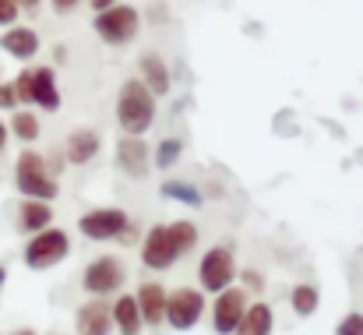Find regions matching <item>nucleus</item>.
Instances as JSON below:
<instances>
[{
    "mask_svg": "<svg viewBox=\"0 0 363 335\" xmlns=\"http://www.w3.org/2000/svg\"><path fill=\"white\" fill-rule=\"evenodd\" d=\"M117 163L134 180H141L148 173V145L141 141V134H123L121 145H117Z\"/></svg>",
    "mask_w": 363,
    "mask_h": 335,
    "instance_id": "13",
    "label": "nucleus"
},
{
    "mask_svg": "<svg viewBox=\"0 0 363 335\" xmlns=\"http://www.w3.org/2000/svg\"><path fill=\"white\" fill-rule=\"evenodd\" d=\"M0 110H18V92L11 82H0Z\"/></svg>",
    "mask_w": 363,
    "mask_h": 335,
    "instance_id": "26",
    "label": "nucleus"
},
{
    "mask_svg": "<svg viewBox=\"0 0 363 335\" xmlns=\"http://www.w3.org/2000/svg\"><path fill=\"white\" fill-rule=\"evenodd\" d=\"M180 148H184V145H180L177 138L159 141V145H155V166H159V170H169V166L180 159Z\"/></svg>",
    "mask_w": 363,
    "mask_h": 335,
    "instance_id": "24",
    "label": "nucleus"
},
{
    "mask_svg": "<svg viewBox=\"0 0 363 335\" xmlns=\"http://www.w3.org/2000/svg\"><path fill=\"white\" fill-rule=\"evenodd\" d=\"M74 325H78V335H110V329H113V314H110V307H106L103 297H92L89 304L78 307Z\"/></svg>",
    "mask_w": 363,
    "mask_h": 335,
    "instance_id": "12",
    "label": "nucleus"
},
{
    "mask_svg": "<svg viewBox=\"0 0 363 335\" xmlns=\"http://www.w3.org/2000/svg\"><path fill=\"white\" fill-rule=\"evenodd\" d=\"M198 243V226L194 223H155L145 233V243H141V261L152 268V272H166L169 265H177L180 254H187L191 247Z\"/></svg>",
    "mask_w": 363,
    "mask_h": 335,
    "instance_id": "1",
    "label": "nucleus"
},
{
    "mask_svg": "<svg viewBox=\"0 0 363 335\" xmlns=\"http://www.w3.org/2000/svg\"><path fill=\"white\" fill-rule=\"evenodd\" d=\"M28 103L46 113L60 110V89H57V75L50 67H28Z\"/></svg>",
    "mask_w": 363,
    "mask_h": 335,
    "instance_id": "11",
    "label": "nucleus"
},
{
    "mask_svg": "<svg viewBox=\"0 0 363 335\" xmlns=\"http://www.w3.org/2000/svg\"><path fill=\"white\" fill-rule=\"evenodd\" d=\"M92 4V11H103V7H110V4H117V0H89Z\"/></svg>",
    "mask_w": 363,
    "mask_h": 335,
    "instance_id": "31",
    "label": "nucleus"
},
{
    "mask_svg": "<svg viewBox=\"0 0 363 335\" xmlns=\"http://www.w3.org/2000/svg\"><path fill=\"white\" fill-rule=\"evenodd\" d=\"M289 304H293L296 318H311V314L318 311V304H321V293H318V286H307V282H300V286L293 290Z\"/></svg>",
    "mask_w": 363,
    "mask_h": 335,
    "instance_id": "21",
    "label": "nucleus"
},
{
    "mask_svg": "<svg viewBox=\"0 0 363 335\" xmlns=\"http://www.w3.org/2000/svg\"><path fill=\"white\" fill-rule=\"evenodd\" d=\"M4 148H7V123L0 120V152H4Z\"/></svg>",
    "mask_w": 363,
    "mask_h": 335,
    "instance_id": "32",
    "label": "nucleus"
},
{
    "mask_svg": "<svg viewBox=\"0 0 363 335\" xmlns=\"http://www.w3.org/2000/svg\"><path fill=\"white\" fill-rule=\"evenodd\" d=\"M138 311H141L145 325L162 329V322H166V290H162V282H145L138 290Z\"/></svg>",
    "mask_w": 363,
    "mask_h": 335,
    "instance_id": "16",
    "label": "nucleus"
},
{
    "mask_svg": "<svg viewBox=\"0 0 363 335\" xmlns=\"http://www.w3.org/2000/svg\"><path fill=\"white\" fill-rule=\"evenodd\" d=\"M96 35L103 39V43H110V46H123V43H130L134 35H138V28H141V14H138V7H127V4H110V7H103V11H96Z\"/></svg>",
    "mask_w": 363,
    "mask_h": 335,
    "instance_id": "4",
    "label": "nucleus"
},
{
    "mask_svg": "<svg viewBox=\"0 0 363 335\" xmlns=\"http://www.w3.org/2000/svg\"><path fill=\"white\" fill-rule=\"evenodd\" d=\"M117 120H121L123 134H145V131L155 123V96L145 89V82L130 78V82L121 85Z\"/></svg>",
    "mask_w": 363,
    "mask_h": 335,
    "instance_id": "2",
    "label": "nucleus"
},
{
    "mask_svg": "<svg viewBox=\"0 0 363 335\" xmlns=\"http://www.w3.org/2000/svg\"><path fill=\"white\" fill-rule=\"evenodd\" d=\"M0 50L14 60H32L39 53V32L28 25H7V32L0 35Z\"/></svg>",
    "mask_w": 363,
    "mask_h": 335,
    "instance_id": "14",
    "label": "nucleus"
},
{
    "mask_svg": "<svg viewBox=\"0 0 363 335\" xmlns=\"http://www.w3.org/2000/svg\"><path fill=\"white\" fill-rule=\"evenodd\" d=\"M198 279H201V290H208V293L226 290V286L237 279V261H233V254H230L226 247H212V251H205L201 268H198Z\"/></svg>",
    "mask_w": 363,
    "mask_h": 335,
    "instance_id": "7",
    "label": "nucleus"
},
{
    "mask_svg": "<svg viewBox=\"0 0 363 335\" xmlns=\"http://www.w3.org/2000/svg\"><path fill=\"white\" fill-rule=\"evenodd\" d=\"M123 279H127V272H123L121 258H96L89 268H85V290L92 293V297H110V293H117L123 286Z\"/></svg>",
    "mask_w": 363,
    "mask_h": 335,
    "instance_id": "8",
    "label": "nucleus"
},
{
    "mask_svg": "<svg viewBox=\"0 0 363 335\" xmlns=\"http://www.w3.org/2000/svg\"><path fill=\"white\" fill-rule=\"evenodd\" d=\"M14 335H35V332H32V329H18Z\"/></svg>",
    "mask_w": 363,
    "mask_h": 335,
    "instance_id": "34",
    "label": "nucleus"
},
{
    "mask_svg": "<svg viewBox=\"0 0 363 335\" xmlns=\"http://www.w3.org/2000/svg\"><path fill=\"white\" fill-rule=\"evenodd\" d=\"M141 82L152 96H166L169 92V67L162 64L159 53H145L141 57Z\"/></svg>",
    "mask_w": 363,
    "mask_h": 335,
    "instance_id": "18",
    "label": "nucleus"
},
{
    "mask_svg": "<svg viewBox=\"0 0 363 335\" xmlns=\"http://www.w3.org/2000/svg\"><path fill=\"white\" fill-rule=\"evenodd\" d=\"M18 4V11H35L39 7V0H14Z\"/></svg>",
    "mask_w": 363,
    "mask_h": 335,
    "instance_id": "30",
    "label": "nucleus"
},
{
    "mask_svg": "<svg viewBox=\"0 0 363 335\" xmlns=\"http://www.w3.org/2000/svg\"><path fill=\"white\" fill-rule=\"evenodd\" d=\"M127 226H130V219H127V212H121V209H96V212H85L82 216L78 229L89 240H121L123 233H127Z\"/></svg>",
    "mask_w": 363,
    "mask_h": 335,
    "instance_id": "9",
    "label": "nucleus"
},
{
    "mask_svg": "<svg viewBox=\"0 0 363 335\" xmlns=\"http://www.w3.org/2000/svg\"><path fill=\"white\" fill-rule=\"evenodd\" d=\"M50 4H53V11H57V14H71L82 0H50Z\"/></svg>",
    "mask_w": 363,
    "mask_h": 335,
    "instance_id": "28",
    "label": "nucleus"
},
{
    "mask_svg": "<svg viewBox=\"0 0 363 335\" xmlns=\"http://www.w3.org/2000/svg\"><path fill=\"white\" fill-rule=\"evenodd\" d=\"M110 314H113V325H117V332L121 335H138L141 332V325H145L134 297H121V300L110 307Z\"/></svg>",
    "mask_w": 363,
    "mask_h": 335,
    "instance_id": "20",
    "label": "nucleus"
},
{
    "mask_svg": "<svg viewBox=\"0 0 363 335\" xmlns=\"http://www.w3.org/2000/svg\"><path fill=\"white\" fill-rule=\"evenodd\" d=\"M99 148H103L99 134H96V131H89V127H78V131H71V134H67L64 159H67V163H74V166H85V163H92V159L99 155Z\"/></svg>",
    "mask_w": 363,
    "mask_h": 335,
    "instance_id": "15",
    "label": "nucleus"
},
{
    "mask_svg": "<svg viewBox=\"0 0 363 335\" xmlns=\"http://www.w3.org/2000/svg\"><path fill=\"white\" fill-rule=\"evenodd\" d=\"M53 219V205L50 202H39V198H28L21 205V216H18V229L21 233H39L43 226H50Z\"/></svg>",
    "mask_w": 363,
    "mask_h": 335,
    "instance_id": "19",
    "label": "nucleus"
},
{
    "mask_svg": "<svg viewBox=\"0 0 363 335\" xmlns=\"http://www.w3.org/2000/svg\"><path fill=\"white\" fill-rule=\"evenodd\" d=\"M201 314H205V293L201 290L184 286V290L166 293V322H169V329L191 332L201 322Z\"/></svg>",
    "mask_w": 363,
    "mask_h": 335,
    "instance_id": "6",
    "label": "nucleus"
},
{
    "mask_svg": "<svg viewBox=\"0 0 363 335\" xmlns=\"http://www.w3.org/2000/svg\"><path fill=\"white\" fill-rule=\"evenodd\" d=\"M67 251H71L67 233L57 229V226H43V229L28 240V247H25V265L35 268V272H43V268L60 265V261L67 258Z\"/></svg>",
    "mask_w": 363,
    "mask_h": 335,
    "instance_id": "5",
    "label": "nucleus"
},
{
    "mask_svg": "<svg viewBox=\"0 0 363 335\" xmlns=\"http://www.w3.org/2000/svg\"><path fill=\"white\" fill-rule=\"evenodd\" d=\"M162 194L166 198H180V202H187V205H201V191L198 187H191V184H180V180H169V184H162Z\"/></svg>",
    "mask_w": 363,
    "mask_h": 335,
    "instance_id": "23",
    "label": "nucleus"
},
{
    "mask_svg": "<svg viewBox=\"0 0 363 335\" xmlns=\"http://www.w3.org/2000/svg\"><path fill=\"white\" fill-rule=\"evenodd\" d=\"M4 282H7V268L0 265V290H4Z\"/></svg>",
    "mask_w": 363,
    "mask_h": 335,
    "instance_id": "33",
    "label": "nucleus"
},
{
    "mask_svg": "<svg viewBox=\"0 0 363 335\" xmlns=\"http://www.w3.org/2000/svg\"><path fill=\"white\" fill-rule=\"evenodd\" d=\"M7 134H14L18 141H35V138H39V120H35V113L11 110V127H7Z\"/></svg>",
    "mask_w": 363,
    "mask_h": 335,
    "instance_id": "22",
    "label": "nucleus"
},
{
    "mask_svg": "<svg viewBox=\"0 0 363 335\" xmlns=\"http://www.w3.org/2000/svg\"><path fill=\"white\" fill-rule=\"evenodd\" d=\"M14 184L25 198H39V202H53L60 194L53 173L46 170V159L39 152H21L14 163Z\"/></svg>",
    "mask_w": 363,
    "mask_h": 335,
    "instance_id": "3",
    "label": "nucleus"
},
{
    "mask_svg": "<svg viewBox=\"0 0 363 335\" xmlns=\"http://www.w3.org/2000/svg\"><path fill=\"white\" fill-rule=\"evenodd\" d=\"M14 21H18V4L14 0H0V28H7Z\"/></svg>",
    "mask_w": 363,
    "mask_h": 335,
    "instance_id": "27",
    "label": "nucleus"
},
{
    "mask_svg": "<svg viewBox=\"0 0 363 335\" xmlns=\"http://www.w3.org/2000/svg\"><path fill=\"white\" fill-rule=\"evenodd\" d=\"M335 335H363V314H346L342 322H339V329H335Z\"/></svg>",
    "mask_w": 363,
    "mask_h": 335,
    "instance_id": "25",
    "label": "nucleus"
},
{
    "mask_svg": "<svg viewBox=\"0 0 363 335\" xmlns=\"http://www.w3.org/2000/svg\"><path fill=\"white\" fill-rule=\"evenodd\" d=\"M243 307H247V297L243 290H233V282L226 290L216 293V307H212V329L219 335H233L237 322H240Z\"/></svg>",
    "mask_w": 363,
    "mask_h": 335,
    "instance_id": "10",
    "label": "nucleus"
},
{
    "mask_svg": "<svg viewBox=\"0 0 363 335\" xmlns=\"http://www.w3.org/2000/svg\"><path fill=\"white\" fill-rule=\"evenodd\" d=\"M272 329H275L272 307L268 304H250V307H243L233 335H272Z\"/></svg>",
    "mask_w": 363,
    "mask_h": 335,
    "instance_id": "17",
    "label": "nucleus"
},
{
    "mask_svg": "<svg viewBox=\"0 0 363 335\" xmlns=\"http://www.w3.org/2000/svg\"><path fill=\"white\" fill-rule=\"evenodd\" d=\"M243 286H250V290H261V286H264V279H261L257 272H243Z\"/></svg>",
    "mask_w": 363,
    "mask_h": 335,
    "instance_id": "29",
    "label": "nucleus"
}]
</instances>
